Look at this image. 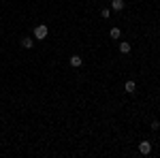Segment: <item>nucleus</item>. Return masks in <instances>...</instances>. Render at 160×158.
Wrapping results in <instances>:
<instances>
[{
  "instance_id": "8",
  "label": "nucleus",
  "mask_w": 160,
  "mask_h": 158,
  "mask_svg": "<svg viewBox=\"0 0 160 158\" xmlns=\"http://www.w3.org/2000/svg\"><path fill=\"white\" fill-rule=\"evenodd\" d=\"M109 37H111V38H120V37H122V30H120V28H111Z\"/></svg>"
},
{
  "instance_id": "4",
  "label": "nucleus",
  "mask_w": 160,
  "mask_h": 158,
  "mask_svg": "<svg viewBox=\"0 0 160 158\" xmlns=\"http://www.w3.org/2000/svg\"><path fill=\"white\" fill-rule=\"evenodd\" d=\"M81 56H71V60H68V64H71V66H75V69H77V66H81Z\"/></svg>"
},
{
  "instance_id": "1",
  "label": "nucleus",
  "mask_w": 160,
  "mask_h": 158,
  "mask_svg": "<svg viewBox=\"0 0 160 158\" xmlns=\"http://www.w3.org/2000/svg\"><path fill=\"white\" fill-rule=\"evenodd\" d=\"M47 34H49V28L45 24H38L37 28H34V38H37V41H43Z\"/></svg>"
},
{
  "instance_id": "6",
  "label": "nucleus",
  "mask_w": 160,
  "mask_h": 158,
  "mask_svg": "<svg viewBox=\"0 0 160 158\" xmlns=\"http://www.w3.org/2000/svg\"><path fill=\"white\" fill-rule=\"evenodd\" d=\"M111 9H113V11H122L124 9V0H113V2H111Z\"/></svg>"
},
{
  "instance_id": "5",
  "label": "nucleus",
  "mask_w": 160,
  "mask_h": 158,
  "mask_svg": "<svg viewBox=\"0 0 160 158\" xmlns=\"http://www.w3.org/2000/svg\"><path fill=\"white\" fill-rule=\"evenodd\" d=\"M124 90H126L128 94H132V92L137 90V84L135 81H126V84H124Z\"/></svg>"
},
{
  "instance_id": "7",
  "label": "nucleus",
  "mask_w": 160,
  "mask_h": 158,
  "mask_svg": "<svg viewBox=\"0 0 160 158\" xmlns=\"http://www.w3.org/2000/svg\"><path fill=\"white\" fill-rule=\"evenodd\" d=\"M22 45H24L26 49H30V47H32V45H34V38H30V37L22 38Z\"/></svg>"
},
{
  "instance_id": "9",
  "label": "nucleus",
  "mask_w": 160,
  "mask_h": 158,
  "mask_svg": "<svg viewBox=\"0 0 160 158\" xmlns=\"http://www.w3.org/2000/svg\"><path fill=\"white\" fill-rule=\"evenodd\" d=\"M109 15H111L109 9H102V11H100V17H102V19H109Z\"/></svg>"
},
{
  "instance_id": "2",
  "label": "nucleus",
  "mask_w": 160,
  "mask_h": 158,
  "mask_svg": "<svg viewBox=\"0 0 160 158\" xmlns=\"http://www.w3.org/2000/svg\"><path fill=\"white\" fill-rule=\"evenodd\" d=\"M139 152H141L143 156H148L149 152H152V143H149V141H141V143H139Z\"/></svg>"
},
{
  "instance_id": "3",
  "label": "nucleus",
  "mask_w": 160,
  "mask_h": 158,
  "mask_svg": "<svg viewBox=\"0 0 160 158\" xmlns=\"http://www.w3.org/2000/svg\"><path fill=\"white\" fill-rule=\"evenodd\" d=\"M130 43H128V41H120V51H122V54H130Z\"/></svg>"
},
{
  "instance_id": "10",
  "label": "nucleus",
  "mask_w": 160,
  "mask_h": 158,
  "mask_svg": "<svg viewBox=\"0 0 160 158\" xmlns=\"http://www.w3.org/2000/svg\"><path fill=\"white\" fill-rule=\"evenodd\" d=\"M152 128H154V130H158V128H160V122L154 120V122H152Z\"/></svg>"
}]
</instances>
